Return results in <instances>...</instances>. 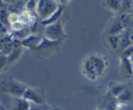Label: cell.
<instances>
[{"label":"cell","mask_w":133,"mask_h":110,"mask_svg":"<svg viewBox=\"0 0 133 110\" xmlns=\"http://www.w3.org/2000/svg\"><path fill=\"white\" fill-rule=\"evenodd\" d=\"M62 12H63V7H62V6H59L58 10H57L53 15H51L49 18H48V19L42 21V24L46 26L48 25V24L55 23V22H57V21L60 19V18H61V15H62Z\"/></svg>","instance_id":"8fae6325"},{"label":"cell","mask_w":133,"mask_h":110,"mask_svg":"<svg viewBox=\"0 0 133 110\" xmlns=\"http://www.w3.org/2000/svg\"><path fill=\"white\" fill-rule=\"evenodd\" d=\"M117 110H129V109H128V108H124V107L122 106V107H120L119 108H118Z\"/></svg>","instance_id":"7402d4cb"},{"label":"cell","mask_w":133,"mask_h":110,"mask_svg":"<svg viewBox=\"0 0 133 110\" xmlns=\"http://www.w3.org/2000/svg\"><path fill=\"white\" fill-rule=\"evenodd\" d=\"M126 88H127L125 85L122 84H117L111 88L110 94L112 97L117 98Z\"/></svg>","instance_id":"5bb4252c"},{"label":"cell","mask_w":133,"mask_h":110,"mask_svg":"<svg viewBox=\"0 0 133 110\" xmlns=\"http://www.w3.org/2000/svg\"><path fill=\"white\" fill-rule=\"evenodd\" d=\"M126 30V28L119 19L114 21L110 26L109 30V35H121Z\"/></svg>","instance_id":"9c48e42d"},{"label":"cell","mask_w":133,"mask_h":110,"mask_svg":"<svg viewBox=\"0 0 133 110\" xmlns=\"http://www.w3.org/2000/svg\"><path fill=\"white\" fill-rule=\"evenodd\" d=\"M108 67L107 59L99 54L88 55L82 63L83 74L90 81H96L102 77Z\"/></svg>","instance_id":"6da1fadb"},{"label":"cell","mask_w":133,"mask_h":110,"mask_svg":"<svg viewBox=\"0 0 133 110\" xmlns=\"http://www.w3.org/2000/svg\"><path fill=\"white\" fill-rule=\"evenodd\" d=\"M132 43H131V40H130L129 37L128 32L127 31H125L123 33V35L121 36V39H120V44H119V48L124 50L129 46L132 45Z\"/></svg>","instance_id":"4fadbf2b"},{"label":"cell","mask_w":133,"mask_h":110,"mask_svg":"<svg viewBox=\"0 0 133 110\" xmlns=\"http://www.w3.org/2000/svg\"><path fill=\"white\" fill-rule=\"evenodd\" d=\"M59 6L57 0H38L36 12L42 21L45 20L53 15Z\"/></svg>","instance_id":"7a4b0ae2"},{"label":"cell","mask_w":133,"mask_h":110,"mask_svg":"<svg viewBox=\"0 0 133 110\" xmlns=\"http://www.w3.org/2000/svg\"><path fill=\"white\" fill-rule=\"evenodd\" d=\"M23 97L28 100L30 103L36 104H44V100L43 97L36 90L27 88L23 95Z\"/></svg>","instance_id":"5b68a950"},{"label":"cell","mask_w":133,"mask_h":110,"mask_svg":"<svg viewBox=\"0 0 133 110\" xmlns=\"http://www.w3.org/2000/svg\"><path fill=\"white\" fill-rule=\"evenodd\" d=\"M133 6V0H122L121 9L123 10H129Z\"/></svg>","instance_id":"e0dca14e"},{"label":"cell","mask_w":133,"mask_h":110,"mask_svg":"<svg viewBox=\"0 0 133 110\" xmlns=\"http://www.w3.org/2000/svg\"><path fill=\"white\" fill-rule=\"evenodd\" d=\"M49 108L48 105L44 103L41 104H36L31 103L30 108L29 110H49Z\"/></svg>","instance_id":"ac0fdd59"},{"label":"cell","mask_w":133,"mask_h":110,"mask_svg":"<svg viewBox=\"0 0 133 110\" xmlns=\"http://www.w3.org/2000/svg\"><path fill=\"white\" fill-rule=\"evenodd\" d=\"M121 35H109L108 37V43L112 50H116L119 48Z\"/></svg>","instance_id":"7c38bea8"},{"label":"cell","mask_w":133,"mask_h":110,"mask_svg":"<svg viewBox=\"0 0 133 110\" xmlns=\"http://www.w3.org/2000/svg\"><path fill=\"white\" fill-rule=\"evenodd\" d=\"M105 4L108 8L114 11H117L121 9L122 0H105Z\"/></svg>","instance_id":"9a60e30c"},{"label":"cell","mask_w":133,"mask_h":110,"mask_svg":"<svg viewBox=\"0 0 133 110\" xmlns=\"http://www.w3.org/2000/svg\"><path fill=\"white\" fill-rule=\"evenodd\" d=\"M128 109H129V110H133V106H131V108H128Z\"/></svg>","instance_id":"d4e9b609"},{"label":"cell","mask_w":133,"mask_h":110,"mask_svg":"<svg viewBox=\"0 0 133 110\" xmlns=\"http://www.w3.org/2000/svg\"><path fill=\"white\" fill-rule=\"evenodd\" d=\"M57 2L60 3H66L68 2L70 0H57Z\"/></svg>","instance_id":"44dd1931"},{"label":"cell","mask_w":133,"mask_h":110,"mask_svg":"<svg viewBox=\"0 0 133 110\" xmlns=\"http://www.w3.org/2000/svg\"><path fill=\"white\" fill-rule=\"evenodd\" d=\"M49 110H52V109H50V108H49Z\"/></svg>","instance_id":"484cf974"},{"label":"cell","mask_w":133,"mask_h":110,"mask_svg":"<svg viewBox=\"0 0 133 110\" xmlns=\"http://www.w3.org/2000/svg\"><path fill=\"white\" fill-rule=\"evenodd\" d=\"M30 106L31 103L23 97H13L9 110H29Z\"/></svg>","instance_id":"8992f818"},{"label":"cell","mask_w":133,"mask_h":110,"mask_svg":"<svg viewBox=\"0 0 133 110\" xmlns=\"http://www.w3.org/2000/svg\"><path fill=\"white\" fill-rule=\"evenodd\" d=\"M118 101L122 104V106L127 105L129 104L131 101H132L133 99L132 94H131V91L126 88L118 97L116 98Z\"/></svg>","instance_id":"30bf717a"},{"label":"cell","mask_w":133,"mask_h":110,"mask_svg":"<svg viewBox=\"0 0 133 110\" xmlns=\"http://www.w3.org/2000/svg\"><path fill=\"white\" fill-rule=\"evenodd\" d=\"M133 63L131 59L122 55L120 57L121 72L126 77L133 75Z\"/></svg>","instance_id":"52a82bcc"},{"label":"cell","mask_w":133,"mask_h":110,"mask_svg":"<svg viewBox=\"0 0 133 110\" xmlns=\"http://www.w3.org/2000/svg\"><path fill=\"white\" fill-rule=\"evenodd\" d=\"M132 15H133V11H132Z\"/></svg>","instance_id":"4316f807"},{"label":"cell","mask_w":133,"mask_h":110,"mask_svg":"<svg viewBox=\"0 0 133 110\" xmlns=\"http://www.w3.org/2000/svg\"><path fill=\"white\" fill-rule=\"evenodd\" d=\"M132 45H133V44H132Z\"/></svg>","instance_id":"83f0119b"},{"label":"cell","mask_w":133,"mask_h":110,"mask_svg":"<svg viewBox=\"0 0 133 110\" xmlns=\"http://www.w3.org/2000/svg\"><path fill=\"white\" fill-rule=\"evenodd\" d=\"M36 6H37V1L36 0H28L25 4L26 10L29 12L36 11Z\"/></svg>","instance_id":"2e32d148"},{"label":"cell","mask_w":133,"mask_h":110,"mask_svg":"<svg viewBox=\"0 0 133 110\" xmlns=\"http://www.w3.org/2000/svg\"><path fill=\"white\" fill-rule=\"evenodd\" d=\"M127 32H128V35L129 37L130 40H131L132 44H133V28L130 29L129 30L127 31Z\"/></svg>","instance_id":"ffe728a7"},{"label":"cell","mask_w":133,"mask_h":110,"mask_svg":"<svg viewBox=\"0 0 133 110\" xmlns=\"http://www.w3.org/2000/svg\"><path fill=\"white\" fill-rule=\"evenodd\" d=\"M94 110H105L104 109H101V108H97V109H94Z\"/></svg>","instance_id":"cb8c5ba5"},{"label":"cell","mask_w":133,"mask_h":110,"mask_svg":"<svg viewBox=\"0 0 133 110\" xmlns=\"http://www.w3.org/2000/svg\"><path fill=\"white\" fill-rule=\"evenodd\" d=\"M27 88L23 84L14 79L6 80L1 82V91L10 96L23 97Z\"/></svg>","instance_id":"3957f363"},{"label":"cell","mask_w":133,"mask_h":110,"mask_svg":"<svg viewBox=\"0 0 133 110\" xmlns=\"http://www.w3.org/2000/svg\"><path fill=\"white\" fill-rule=\"evenodd\" d=\"M44 37L53 41H59L60 39L64 37V32L61 21L45 26L44 33Z\"/></svg>","instance_id":"277c9868"},{"label":"cell","mask_w":133,"mask_h":110,"mask_svg":"<svg viewBox=\"0 0 133 110\" xmlns=\"http://www.w3.org/2000/svg\"><path fill=\"white\" fill-rule=\"evenodd\" d=\"M42 40V37L36 35H30V36H26L22 40H21L20 43L22 46L32 48H36L38 44Z\"/></svg>","instance_id":"ba28073f"},{"label":"cell","mask_w":133,"mask_h":110,"mask_svg":"<svg viewBox=\"0 0 133 110\" xmlns=\"http://www.w3.org/2000/svg\"><path fill=\"white\" fill-rule=\"evenodd\" d=\"M130 59H131V61H132V63H133V53H132V55H131V57H130Z\"/></svg>","instance_id":"603a6c76"},{"label":"cell","mask_w":133,"mask_h":110,"mask_svg":"<svg viewBox=\"0 0 133 110\" xmlns=\"http://www.w3.org/2000/svg\"><path fill=\"white\" fill-rule=\"evenodd\" d=\"M19 1L20 0H2V2L7 5H14Z\"/></svg>","instance_id":"d6986e66"}]
</instances>
